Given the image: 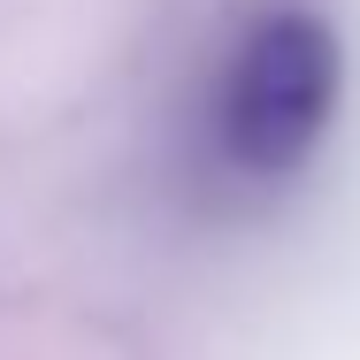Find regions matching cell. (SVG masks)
Returning <instances> with one entry per match:
<instances>
[{
  "instance_id": "obj_1",
  "label": "cell",
  "mask_w": 360,
  "mask_h": 360,
  "mask_svg": "<svg viewBox=\"0 0 360 360\" xmlns=\"http://www.w3.org/2000/svg\"><path fill=\"white\" fill-rule=\"evenodd\" d=\"M330 115H338V31L299 0L261 8L222 70L215 100L222 161L245 176H284L314 153Z\"/></svg>"
}]
</instances>
